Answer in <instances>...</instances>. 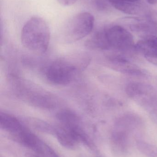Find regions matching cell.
I'll list each match as a JSON object with an SVG mask.
<instances>
[{
    "label": "cell",
    "mask_w": 157,
    "mask_h": 157,
    "mask_svg": "<svg viewBox=\"0 0 157 157\" xmlns=\"http://www.w3.org/2000/svg\"><path fill=\"white\" fill-rule=\"evenodd\" d=\"M86 45L125 55L135 50V44L130 31L122 26L112 25L96 32L87 41Z\"/></svg>",
    "instance_id": "1"
},
{
    "label": "cell",
    "mask_w": 157,
    "mask_h": 157,
    "mask_svg": "<svg viewBox=\"0 0 157 157\" xmlns=\"http://www.w3.org/2000/svg\"><path fill=\"white\" fill-rule=\"evenodd\" d=\"M51 32L48 23L42 17L34 16L24 25L21 31V42L30 51L43 54L47 51Z\"/></svg>",
    "instance_id": "2"
},
{
    "label": "cell",
    "mask_w": 157,
    "mask_h": 157,
    "mask_svg": "<svg viewBox=\"0 0 157 157\" xmlns=\"http://www.w3.org/2000/svg\"><path fill=\"white\" fill-rule=\"evenodd\" d=\"M128 97L141 107L150 112L157 109V90L145 82L132 81L126 85Z\"/></svg>",
    "instance_id": "3"
},
{
    "label": "cell",
    "mask_w": 157,
    "mask_h": 157,
    "mask_svg": "<svg viewBox=\"0 0 157 157\" xmlns=\"http://www.w3.org/2000/svg\"><path fill=\"white\" fill-rule=\"evenodd\" d=\"M95 17L89 12L79 13L73 17L66 24L64 36L67 41L75 42L85 37L93 30Z\"/></svg>",
    "instance_id": "4"
},
{
    "label": "cell",
    "mask_w": 157,
    "mask_h": 157,
    "mask_svg": "<svg viewBox=\"0 0 157 157\" xmlns=\"http://www.w3.org/2000/svg\"><path fill=\"white\" fill-rule=\"evenodd\" d=\"M78 71V66L73 61L60 59L51 63L47 68L46 76L53 84L64 86L74 80Z\"/></svg>",
    "instance_id": "5"
},
{
    "label": "cell",
    "mask_w": 157,
    "mask_h": 157,
    "mask_svg": "<svg viewBox=\"0 0 157 157\" xmlns=\"http://www.w3.org/2000/svg\"><path fill=\"white\" fill-rule=\"evenodd\" d=\"M54 134L62 146L68 149H74L82 144L90 147H93L91 140L79 124L64 125L55 129Z\"/></svg>",
    "instance_id": "6"
},
{
    "label": "cell",
    "mask_w": 157,
    "mask_h": 157,
    "mask_svg": "<svg viewBox=\"0 0 157 157\" xmlns=\"http://www.w3.org/2000/svg\"><path fill=\"white\" fill-rule=\"evenodd\" d=\"M11 136L16 142L43 156L59 157L52 148L26 128Z\"/></svg>",
    "instance_id": "7"
},
{
    "label": "cell",
    "mask_w": 157,
    "mask_h": 157,
    "mask_svg": "<svg viewBox=\"0 0 157 157\" xmlns=\"http://www.w3.org/2000/svg\"><path fill=\"white\" fill-rule=\"evenodd\" d=\"M109 66L116 71L126 75L146 77L147 73L133 63L125 55L112 53L107 59Z\"/></svg>",
    "instance_id": "8"
},
{
    "label": "cell",
    "mask_w": 157,
    "mask_h": 157,
    "mask_svg": "<svg viewBox=\"0 0 157 157\" xmlns=\"http://www.w3.org/2000/svg\"><path fill=\"white\" fill-rule=\"evenodd\" d=\"M136 130L134 126L128 124H115L111 139L112 147L116 153L124 154L128 152L130 135Z\"/></svg>",
    "instance_id": "9"
},
{
    "label": "cell",
    "mask_w": 157,
    "mask_h": 157,
    "mask_svg": "<svg viewBox=\"0 0 157 157\" xmlns=\"http://www.w3.org/2000/svg\"><path fill=\"white\" fill-rule=\"evenodd\" d=\"M130 25L131 30L143 38L157 36V13L149 12L146 15L145 20L134 19Z\"/></svg>",
    "instance_id": "10"
},
{
    "label": "cell",
    "mask_w": 157,
    "mask_h": 157,
    "mask_svg": "<svg viewBox=\"0 0 157 157\" xmlns=\"http://www.w3.org/2000/svg\"><path fill=\"white\" fill-rule=\"evenodd\" d=\"M135 50L143 55L147 61L157 66V36L142 39L135 44Z\"/></svg>",
    "instance_id": "11"
},
{
    "label": "cell",
    "mask_w": 157,
    "mask_h": 157,
    "mask_svg": "<svg viewBox=\"0 0 157 157\" xmlns=\"http://www.w3.org/2000/svg\"><path fill=\"white\" fill-rule=\"evenodd\" d=\"M0 126L1 129L6 131L11 136L20 132L26 128L14 116L2 112L0 113Z\"/></svg>",
    "instance_id": "12"
},
{
    "label": "cell",
    "mask_w": 157,
    "mask_h": 157,
    "mask_svg": "<svg viewBox=\"0 0 157 157\" xmlns=\"http://www.w3.org/2000/svg\"><path fill=\"white\" fill-rule=\"evenodd\" d=\"M111 5L117 10L129 14H138L142 11V6L138 2H115Z\"/></svg>",
    "instance_id": "13"
},
{
    "label": "cell",
    "mask_w": 157,
    "mask_h": 157,
    "mask_svg": "<svg viewBox=\"0 0 157 157\" xmlns=\"http://www.w3.org/2000/svg\"><path fill=\"white\" fill-rule=\"evenodd\" d=\"M58 2L63 6H69L74 4L78 0H57Z\"/></svg>",
    "instance_id": "14"
},
{
    "label": "cell",
    "mask_w": 157,
    "mask_h": 157,
    "mask_svg": "<svg viewBox=\"0 0 157 157\" xmlns=\"http://www.w3.org/2000/svg\"><path fill=\"white\" fill-rule=\"evenodd\" d=\"M150 114L152 120L157 124V109L150 112Z\"/></svg>",
    "instance_id": "15"
},
{
    "label": "cell",
    "mask_w": 157,
    "mask_h": 157,
    "mask_svg": "<svg viewBox=\"0 0 157 157\" xmlns=\"http://www.w3.org/2000/svg\"><path fill=\"white\" fill-rule=\"evenodd\" d=\"M147 2L151 5H155L157 4V0H146Z\"/></svg>",
    "instance_id": "16"
},
{
    "label": "cell",
    "mask_w": 157,
    "mask_h": 157,
    "mask_svg": "<svg viewBox=\"0 0 157 157\" xmlns=\"http://www.w3.org/2000/svg\"><path fill=\"white\" fill-rule=\"evenodd\" d=\"M26 157H39L38 156L36 155H33L31 154H26Z\"/></svg>",
    "instance_id": "17"
}]
</instances>
